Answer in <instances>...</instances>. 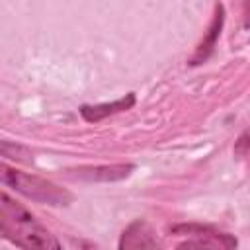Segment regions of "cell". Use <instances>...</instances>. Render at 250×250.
Listing matches in <instances>:
<instances>
[{
    "label": "cell",
    "instance_id": "1",
    "mask_svg": "<svg viewBox=\"0 0 250 250\" xmlns=\"http://www.w3.org/2000/svg\"><path fill=\"white\" fill-rule=\"evenodd\" d=\"M0 230L21 248H61V242L6 191L0 197Z\"/></svg>",
    "mask_w": 250,
    "mask_h": 250
},
{
    "label": "cell",
    "instance_id": "2",
    "mask_svg": "<svg viewBox=\"0 0 250 250\" xmlns=\"http://www.w3.org/2000/svg\"><path fill=\"white\" fill-rule=\"evenodd\" d=\"M0 176H2V184L12 188L14 191L21 193L23 197L31 199V201H37V203H47V205H55V207H62V205H68L72 203L74 195L41 178V176H35V174H27V172H20L16 168H10L6 164L0 166Z\"/></svg>",
    "mask_w": 250,
    "mask_h": 250
},
{
    "label": "cell",
    "instance_id": "3",
    "mask_svg": "<svg viewBox=\"0 0 250 250\" xmlns=\"http://www.w3.org/2000/svg\"><path fill=\"white\" fill-rule=\"evenodd\" d=\"M170 234L186 236L184 242L178 244V248H234L238 242L234 236L221 232L209 225H174L170 227Z\"/></svg>",
    "mask_w": 250,
    "mask_h": 250
},
{
    "label": "cell",
    "instance_id": "4",
    "mask_svg": "<svg viewBox=\"0 0 250 250\" xmlns=\"http://www.w3.org/2000/svg\"><path fill=\"white\" fill-rule=\"evenodd\" d=\"M72 172V178L84 180V182H121L129 178L135 172V164H102V166H80Z\"/></svg>",
    "mask_w": 250,
    "mask_h": 250
},
{
    "label": "cell",
    "instance_id": "5",
    "mask_svg": "<svg viewBox=\"0 0 250 250\" xmlns=\"http://www.w3.org/2000/svg\"><path fill=\"white\" fill-rule=\"evenodd\" d=\"M223 23H225V8L221 2L215 4V14H213V20L207 27V33L203 35V39L199 41V45L195 47L193 55L189 57V64L191 66H197V64H203L215 51L217 47V41H219V35H221V29H223Z\"/></svg>",
    "mask_w": 250,
    "mask_h": 250
},
{
    "label": "cell",
    "instance_id": "6",
    "mask_svg": "<svg viewBox=\"0 0 250 250\" xmlns=\"http://www.w3.org/2000/svg\"><path fill=\"white\" fill-rule=\"evenodd\" d=\"M158 240L154 230L146 221H133L121 234L119 238V248L121 250H139V248H156Z\"/></svg>",
    "mask_w": 250,
    "mask_h": 250
},
{
    "label": "cell",
    "instance_id": "7",
    "mask_svg": "<svg viewBox=\"0 0 250 250\" xmlns=\"http://www.w3.org/2000/svg\"><path fill=\"white\" fill-rule=\"evenodd\" d=\"M137 102V96L135 92H129L125 94L123 98L119 100H113V102H105V104H96V105H80V115L84 121L88 123H98L109 115H115V113H121V111H127L135 105Z\"/></svg>",
    "mask_w": 250,
    "mask_h": 250
},
{
    "label": "cell",
    "instance_id": "8",
    "mask_svg": "<svg viewBox=\"0 0 250 250\" xmlns=\"http://www.w3.org/2000/svg\"><path fill=\"white\" fill-rule=\"evenodd\" d=\"M0 152L4 158H14L18 162H23V164H31L33 162V154L27 146L23 145H18V143H10V141H2L0 145Z\"/></svg>",
    "mask_w": 250,
    "mask_h": 250
},
{
    "label": "cell",
    "instance_id": "9",
    "mask_svg": "<svg viewBox=\"0 0 250 250\" xmlns=\"http://www.w3.org/2000/svg\"><path fill=\"white\" fill-rule=\"evenodd\" d=\"M234 154L236 156H250V127L236 139V143H234Z\"/></svg>",
    "mask_w": 250,
    "mask_h": 250
},
{
    "label": "cell",
    "instance_id": "10",
    "mask_svg": "<svg viewBox=\"0 0 250 250\" xmlns=\"http://www.w3.org/2000/svg\"><path fill=\"white\" fill-rule=\"evenodd\" d=\"M242 2H244V8H246V14L250 18V0H242Z\"/></svg>",
    "mask_w": 250,
    "mask_h": 250
}]
</instances>
